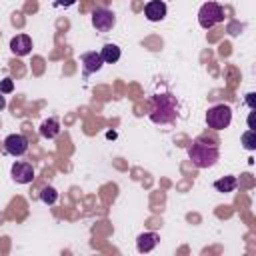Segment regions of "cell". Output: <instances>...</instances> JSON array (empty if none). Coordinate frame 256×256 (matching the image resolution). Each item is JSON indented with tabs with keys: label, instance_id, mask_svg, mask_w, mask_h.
Returning a JSON list of instances; mask_svg holds the SVG:
<instances>
[{
	"label": "cell",
	"instance_id": "6da1fadb",
	"mask_svg": "<svg viewBox=\"0 0 256 256\" xmlns=\"http://www.w3.org/2000/svg\"><path fill=\"white\" fill-rule=\"evenodd\" d=\"M188 158L196 168H212L220 158L218 144L208 138H196L188 148Z\"/></svg>",
	"mask_w": 256,
	"mask_h": 256
},
{
	"label": "cell",
	"instance_id": "7a4b0ae2",
	"mask_svg": "<svg viewBox=\"0 0 256 256\" xmlns=\"http://www.w3.org/2000/svg\"><path fill=\"white\" fill-rule=\"evenodd\" d=\"M178 116V100L172 94H156L152 96L150 120L154 124H170Z\"/></svg>",
	"mask_w": 256,
	"mask_h": 256
},
{
	"label": "cell",
	"instance_id": "3957f363",
	"mask_svg": "<svg viewBox=\"0 0 256 256\" xmlns=\"http://www.w3.org/2000/svg\"><path fill=\"white\" fill-rule=\"evenodd\" d=\"M232 122V108L228 104H216L210 106L206 112V124L212 130H224Z\"/></svg>",
	"mask_w": 256,
	"mask_h": 256
},
{
	"label": "cell",
	"instance_id": "277c9868",
	"mask_svg": "<svg viewBox=\"0 0 256 256\" xmlns=\"http://www.w3.org/2000/svg\"><path fill=\"white\" fill-rule=\"evenodd\" d=\"M222 20H224V8L218 2H206V4L200 6V10H198V24L204 30L214 28Z\"/></svg>",
	"mask_w": 256,
	"mask_h": 256
},
{
	"label": "cell",
	"instance_id": "5b68a950",
	"mask_svg": "<svg viewBox=\"0 0 256 256\" xmlns=\"http://www.w3.org/2000/svg\"><path fill=\"white\" fill-rule=\"evenodd\" d=\"M92 26L96 28V32L106 34L116 26V14L108 8H96L92 12Z\"/></svg>",
	"mask_w": 256,
	"mask_h": 256
},
{
	"label": "cell",
	"instance_id": "8992f818",
	"mask_svg": "<svg viewBox=\"0 0 256 256\" xmlns=\"http://www.w3.org/2000/svg\"><path fill=\"white\" fill-rule=\"evenodd\" d=\"M4 152L14 158H22L28 152V138L24 134H8L4 138Z\"/></svg>",
	"mask_w": 256,
	"mask_h": 256
},
{
	"label": "cell",
	"instance_id": "52a82bcc",
	"mask_svg": "<svg viewBox=\"0 0 256 256\" xmlns=\"http://www.w3.org/2000/svg\"><path fill=\"white\" fill-rule=\"evenodd\" d=\"M10 174L16 184H30L34 180V168L30 162H22V160L14 162L10 168Z\"/></svg>",
	"mask_w": 256,
	"mask_h": 256
},
{
	"label": "cell",
	"instance_id": "ba28073f",
	"mask_svg": "<svg viewBox=\"0 0 256 256\" xmlns=\"http://www.w3.org/2000/svg\"><path fill=\"white\" fill-rule=\"evenodd\" d=\"M80 64H82V72H84V78H88L90 74L98 72L104 62L100 58V52H94V50H88V52H82L80 54Z\"/></svg>",
	"mask_w": 256,
	"mask_h": 256
},
{
	"label": "cell",
	"instance_id": "9c48e42d",
	"mask_svg": "<svg viewBox=\"0 0 256 256\" xmlns=\"http://www.w3.org/2000/svg\"><path fill=\"white\" fill-rule=\"evenodd\" d=\"M166 4L162 2V0H150V2H146V6H144V16L150 20V22H160V20H164V16H166Z\"/></svg>",
	"mask_w": 256,
	"mask_h": 256
},
{
	"label": "cell",
	"instance_id": "30bf717a",
	"mask_svg": "<svg viewBox=\"0 0 256 256\" xmlns=\"http://www.w3.org/2000/svg\"><path fill=\"white\" fill-rule=\"evenodd\" d=\"M10 50L16 56H28L32 50V38L28 34H18L10 40Z\"/></svg>",
	"mask_w": 256,
	"mask_h": 256
},
{
	"label": "cell",
	"instance_id": "8fae6325",
	"mask_svg": "<svg viewBox=\"0 0 256 256\" xmlns=\"http://www.w3.org/2000/svg\"><path fill=\"white\" fill-rule=\"evenodd\" d=\"M158 234L156 232H142L138 238H136V248L138 252H152L156 246H158Z\"/></svg>",
	"mask_w": 256,
	"mask_h": 256
},
{
	"label": "cell",
	"instance_id": "7c38bea8",
	"mask_svg": "<svg viewBox=\"0 0 256 256\" xmlns=\"http://www.w3.org/2000/svg\"><path fill=\"white\" fill-rule=\"evenodd\" d=\"M120 56H122L120 46H116V44H112V42L104 44L102 50H100V58H102L104 64H116V62L120 60Z\"/></svg>",
	"mask_w": 256,
	"mask_h": 256
},
{
	"label": "cell",
	"instance_id": "4fadbf2b",
	"mask_svg": "<svg viewBox=\"0 0 256 256\" xmlns=\"http://www.w3.org/2000/svg\"><path fill=\"white\" fill-rule=\"evenodd\" d=\"M58 134H60V122H58L56 118H46V120L40 124V136H42V138L54 140Z\"/></svg>",
	"mask_w": 256,
	"mask_h": 256
},
{
	"label": "cell",
	"instance_id": "5bb4252c",
	"mask_svg": "<svg viewBox=\"0 0 256 256\" xmlns=\"http://www.w3.org/2000/svg\"><path fill=\"white\" fill-rule=\"evenodd\" d=\"M214 188H216L218 192H224V194L232 192V190L236 188V176H224V178L216 180V182H214Z\"/></svg>",
	"mask_w": 256,
	"mask_h": 256
},
{
	"label": "cell",
	"instance_id": "9a60e30c",
	"mask_svg": "<svg viewBox=\"0 0 256 256\" xmlns=\"http://www.w3.org/2000/svg\"><path fill=\"white\" fill-rule=\"evenodd\" d=\"M40 200L44 202V204H54L56 200H58V190L54 188V186H44L42 190H40Z\"/></svg>",
	"mask_w": 256,
	"mask_h": 256
},
{
	"label": "cell",
	"instance_id": "2e32d148",
	"mask_svg": "<svg viewBox=\"0 0 256 256\" xmlns=\"http://www.w3.org/2000/svg\"><path fill=\"white\" fill-rule=\"evenodd\" d=\"M242 146H244L246 150H254V148H256V132H254L252 128L242 134Z\"/></svg>",
	"mask_w": 256,
	"mask_h": 256
},
{
	"label": "cell",
	"instance_id": "e0dca14e",
	"mask_svg": "<svg viewBox=\"0 0 256 256\" xmlns=\"http://www.w3.org/2000/svg\"><path fill=\"white\" fill-rule=\"evenodd\" d=\"M12 90H14V80L12 78L0 80V94H10Z\"/></svg>",
	"mask_w": 256,
	"mask_h": 256
},
{
	"label": "cell",
	"instance_id": "ac0fdd59",
	"mask_svg": "<svg viewBox=\"0 0 256 256\" xmlns=\"http://www.w3.org/2000/svg\"><path fill=\"white\" fill-rule=\"evenodd\" d=\"M56 4L58 6H64V8H70V6L76 4V0H56Z\"/></svg>",
	"mask_w": 256,
	"mask_h": 256
},
{
	"label": "cell",
	"instance_id": "d6986e66",
	"mask_svg": "<svg viewBox=\"0 0 256 256\" xmlns=\"http://www.w3.org/2000/svg\"><path fill=\"white\" fill-rule=\"evenodd\" d=\"M246 102H248V106H250V108H254V94H252V92L248 94V98H246Z\"/></svg>",
	"mask_w": 256,
	"mask_h": 256
},
{
	"label": "cell",
	"instance_id": "ffe728a7",
	"mask_svg": "<svg viewBox=\"0 0 256 256\" xmlns=\"http://www.w3.org/2000/svg\"><path fill=\"white\" fill-rule=\"evenodd\" d=\"M4 108H6V98L0 94V110H4Z\"/></svg>",
	"mask_w": 256,
	"mask_h": 256
}]
</instances>
